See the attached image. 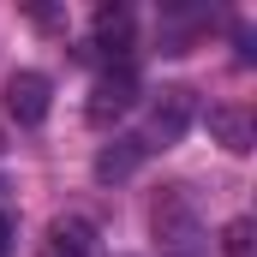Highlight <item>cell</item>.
Returning <instances> with one entry per match:
<instances>
[{
	"instance_id": "6da1fadb",
	"label": "cell",
	"mask_w": 257,
	"mask_h": 257,
	"mask_svg": "<svg viewBox=\"0 0 257 257\" xmlns=\"http://www.w3.org/2000/svg\"><path fill=\"white\" fill-rule=\"evenodd\" d=\"M197 120V90L186 84H168L162 96H156V108H150V126H144V150H168V144H180Z\"/></svg>"
},
{
	"instance_id": "7a4b0ae2",
	"label": "cell",
	"mask_w": 257,
	"mask_h": 257,
	"mask_svg": "<svg viewBox=\"0 0 257 257\" xmlns=\"http://www.w3.org/2000/svg\"><path fill=\"white\" fill-rule=\"evenodd\" d=\"M150 233L162 245H192L197 239V197L192 186H162L150 203Z\"/></svg>"
},
{
	"instance_id": "3957f363",
	"label": "cell",
	"mask_w": 257,
	"mask_h": 257,
	"mask_svg": "<svg viewBox=\"0 0 257 257\" xmlns=\"http://www.w3.org/2000/svg\"><path fill=\"white\" fill-rule=\"evenodd\" d=\"M132 102H138V66H132V60H114L96 84H90V108H84V114H90L96 126H108V120L126 114Z\"/></svg>"
},
{
	"instance_id": "277c9868",
	"label": "cell",
	"mask_w": 257,
	"mask_h": 257,
	"mask_svg": "<svg viewBox=\"0 0 257 257\" xmlns=\"http://www.w3.org/2000/svg\"><path fill=\"white\" fill-rule=\"evenodd\" d=\"M48 108H54V84H48L42 72H12V78H6V114H12L18 126H42Z\"/></svg>"
},
{
	"instance_id": "5b68a950",
	"label": "cell",
	"mask_w": 257,
	"mask_h": 257,
	"mask_svg": "<svg viewBox=\"0 0 257 257\" xmlns=\"http://www.w3.org/2000/svg\"><path fill=\"white\" fill-rule=\"evenodd\" d=\"M42 257H96V227L84 215H54L48 239H42Z\"/></svg>"
},
{
	"instance_id": "8992f818",
	"label": "cell",
	"mask_w": 257,
	"mask_h": 257,
	"mask_svg": "<svg viewBox=\"0 0 257 257\" xmlns=\"http://www.w3.org/2000/svg\"><path fill=\"white\" fill-rule=\"evenodd\" d=\"M209 138L221 144V150H233V156H245L257 144V126L245 108H209Z\"/></svg>"
},
{
	"instance_id": "52a82bcc",
	"label": "cell",
	"mask_w": 257,
	"mask_h": 257,
	"mask_svg": "<svg viewBox=\"0 0 257 257\" xmlns=\"http://www.w3.org/2000/svg\"><path fill=\"white\" fill-rule=\"evenodd\" d=\"M84 48H102L108 60H114V54L126 60V48H132V12L126 6H96V42H84Z\"/></svg>"
},
{
	"instance_id": "ba28073f",
	"label": "cell",
	"mask_w": 257,
	"mask_h": 257,
	"mask_svg": "<svg viewBox=\"0 0 257 257\" xmlns=\"http://www.w3.org/2000/svg\"><path fill=\"white\" fill-rule=\"evenodd\" d=\"M144 138H114L102 156H96V180H132L138 168H144Z\"/></svg>"
},
{
	"instance_id": "9c48e42d",
	"label": "cell",
	"mask_w": 257,
	"mask_h": 257,
	"mask_svg": "<svg viewBox=\"0 0 257 257\" xmlns=\"http://www.w3.org/2000/svg\"><path fill=\"white\" fill-rule=\"evenodd\" d=\"M251 221H245V215H239V221H227V233H221V251L227 257H251Z\"/></svg>"
},
{
	"instance_id": "30bf717a",
	"label": "cell",
	"mask_w": 257,
	"mask_h": 257,
	"mask_svg": "<svg viewBox=\"0 0 257 257\" xmlns=\"http://www.w3.org/2000/svg\"><path fill=\"white\" fill-rule=\"evenodd\" d=\"M12 245H18V215L0 209V257H12Z\"/></svg>"
},
{
	"instance_id": "8fae6325",
	"label": "cell",
	"mask_w": 257,
	"mask_h": 257,
	"mask_svg": "<svg viewBox=\"0 0 257 257\" xmlns=\"http://www.w3.org/2000/svg\"><path fill=\"white\" fill-rule=\"evenodd\" d=\"M30 18H36V24H42V30H54V24H60L66 12H54V6H36V12H30Z\"/></svg>"
},
{
	"instance_id": "7c38bea8",
	"label": "cell",
	"mask_w": 257,
	"mask_h": 257,
	"mask_svg": "<svg viewBox=\"0 0 257 257\" xmlns=\"http://www.w3.org/2000/svg\"><path fill=\"white\" fill-rule=\"evenodd\" d=\"M0 150H6V144H0Z\"/></svg>"
}]
</instances>
